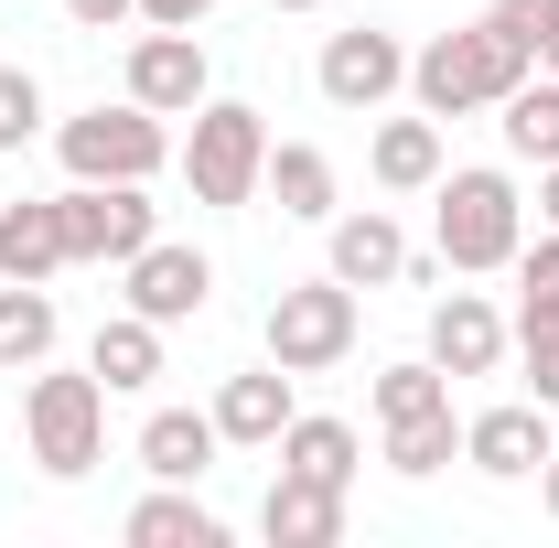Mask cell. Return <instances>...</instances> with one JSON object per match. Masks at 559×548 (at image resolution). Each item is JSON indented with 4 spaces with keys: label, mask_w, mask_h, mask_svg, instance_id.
I'll return each instance as SVG.
<instances>
[{
    "label": "cell",
    "mask_w": 559,
    "mask_h": 548,
    "mask_svg": "<svg viewBox=\"0 0 559 548\" xmlns=\"http://www.w3.org/2000/svg\"><path fill=\"white\" fill-rule=\"evenodd\" d=\"M527 75H538V55H527L516 33L463 22V33H430V44L409 55V97L430 108V119H485V108H506Z\"/></svg>",
    "instance_id": "6da1fadb"
},
{
    "label": "cell",
    "mask_w": 559,
    "mask_h": 548,
    "mask_svg": "<svg viewBox=\"0 0 559 548\" xmlns=\"http://www.w3.org/2000/svg\"><path fill=\"white\" fill-rule=\"evenodd\" d=\"M430 237H441V270L485 279V270H516V248H527V194L495 172V162H441V183H430Z\"/></svg>",
    "instance_id": "7a4b0ae2"
},
{
    "label": "cell",
    "mask_w": 559,
    "mask_h": 548,
    "mask_svg": "<svg viewBox=\"0 0 559 548\" xmlns=\"http://www.w3.org/2000/svg\"><path fill=\"white\" fill-rule=\"evenodd\" d=\"M22 441H33V463L55 484L97 474V463H108V388H97V366L33 377V388H22Z\"/></svg>",
    "instance_id": "3957f363"
},
{
    "label": "cell",
    "mask_w": 559,
    "mask_h": 548,
    "mask_svg": "<svg viewBox=\"0 0 559 548\" xmlns=\"http://www.w3.org/2000/svg\"><path fill=\"white\" fill-rule=\"evenodd\" d=\"M55 162H66L75 183H151V172L173 162V130H162V108H140V97L75 108V119H55Z\"/></svg>",
    "instance_id": "277c9868"
},
{
    "label": "cell",
    "mask_w": 559,
    "mask_h": 548,
    "mask_svg": "<svg viewBox=\"0 0 559 548\" xmlns=\"http://www.w3.org/2000/svg\"><path fill=\"white\" fill-rule=\"evenodd\" d=\"M259 172H270V119L248 97H205L194 108V140H183L194 205H259Z\"/></svg>",
    "instance_id": "5b68a950"
},
{
    "label": "cell",
    "mask_w": 559,
    "mask_h": 548,
    "mask_svg": "<svg viewBox=\"0 0 559 548\" xmlns=\"http://www.w3.org/2000/svg\"><path fill=\"white\" fill-rule=\"evenodd\" d=\"M55 215H66V259L75 270H130L140 248L162 237V205H151L140 183H66Z\"/></svg>",
    "instance_id": "8992f818"
},
{
    "label": "cell",
    "mask_w": 559,
    "mask_h": 548,
    "mask_svg": "<svg viewBox=\"0 0 559 548\" xmlns=\"http://www.w3.org/2000/svg\"><path fill=\"white\" fill-rule=\"evenodd\" d=\"M355 355V290L334 270L323 279H290L270 301V366H290V377H323V366H345Z\"/></svg>",
    "instance_id": "52a82bcc"
},
{
    "label": "cell",
    "mask_w": 559,
    "mask_h": 548,
    "mask_svg": "<svg viewBox=\"0 0 559 548\" xmlns=\"http://www.w3.org/2000/svg\"><path fill=\"white\" fill-rule=\"evenodd\" d=\"M312 86H323L334 108H355V119H366V108H388V97L409 86V44H399V33H377V22H355V33H334V44H323Z\"/></svg>",
    "instance_id": "ba28073f"
},
{
    "label": "cell",
    "mask_w": 559,
    "mask_h": 548,
    "mask_svg": "<svg viewBox=\"0 0 559 548\" xmlns=\"http://www.w3.org/2000/svg\"><path fill=\"white\" fill-rule=\"evenodd\" d=\"M549 452H559V430H549L538 398H506V409H474V419H463V463L495 474V484H527Z\"/></svg>",
    "instance_id": "9c48e42d"
},
{
    "label": "cell",
    "mask_w": 559,
    "mask_h": 548,
    "mask_svg": "<svg viewBox=\"0 0 559 548\" xmlns=\"http://www.w3.org/2000/svg\"><path fill=\"white\" fill-rule=\"evenodd\" d=\"M130 97L162 108V119H194V108L215 97L205 44H194V33H140V44H130Z\"/></svg>",
    "instance_id": "30bf717a"
},
{
    "label": "cell",
    "mask_w": 559,
    "mask_h": 548,
    "mask_svg": "<svg viewBox=\"0 0 559 548\" xmlns=\"http://www.w3.org/2000/svg\"><path fill=\"white\" fill-rule=\"evenodd\" d=\"M205 301H215V259H205V248H173V237H151V248L130 259V312H151L162 334H173V323H194Z\"/></svg>",
    "instance_id": "8fae6325"
},
{
    "label": "cell",
    "mask_w": 559,
    "mask_h": 548,
    "mask_svg": "<svg viewBox=\"0 0 559 548\" xmlns=\"http://www.w3.org/2000/svg\"><path fill=\"white\" fill-rule=\"evenodd\" d=\"M430 366H441L452 388L506 366V312H495L485 290H441V301H430Z\"/></svg>",
    "instance_id": "7c38bea8"
},
{
    "label": "cell",
    "mask_w": 559,
    "mask_h": 548,
    "mask_svg": "<svg viewBox=\"0 0 559 548\" xmlns=\"http://www.w3.org/2000/svg\"><path fill=\"white\" fill-rule=\"evenodd\" d=\"M259 538L270 548H334L345 538V484H312V474L280 463L270 495H259Z\"/></svg>",
    "instance_id": "4fadbf2b"
},
{
    "label": "cell",
    "mask_w": 559,
    "mask_h": 548,
    "mask_svg": "<svg viewBox=\"0 0 559 548\" xmlns=\"http://www.w3.org/2000/svg\"><path fill=\"white\" fill-rule=\"evenodd\" d=\"M215 452H226L215 409H151V419H140V474H151V484H205Z\"/></svg>",
    "instance_id": "5bb4252c"
},
{
    "label": "cell",
    "mask_w": 559,
    "mask_h": 548,
    "mask_svg": "<svg viewBox=\"0 0 559 548\" xmlns=\"http://www.w3.org/2000/svg\"><path fill=\"white\" fill-rule=\"evenodd\" d=\"M215 430H226L237 452H270L280 430H290V366H248V377H226V388H215Z\"/></svg>",
    "instance_id": "9a60e30c"
},
{
    "label": "cell",
    "mask_w": 559,
    "mask_h": 548,
    "mask_svg": "<svg viewBox=\"0 0 559 548\" xmlns=\"http://www.w3.org/2000/svg\"><path fill=\"white\" fill-rule=\"evenodd\" d=\"M323 270L345 279V290H388V279L409 270V237H399V215L366 205V215H334V259Z\"/></svg>",
    "instance_id": "2e32d148"
},
{
    "label": "cell",
    "mask_w": 559,
    "mask_h": 548,
    "mask_svg": "<svg viewBox=\"0 0 559 548\" xmlns=\"http://www.w3.org/2000/svg\"><path fill=\"white\" fill-rule=\"evenodd\" d=\"M259 194L280 215H301V226H334V151H312V140H270V172H259Z\"/></svg>",
    "instance_id": "e0dca14e"
},
{
    "label": "cell",
    "mask_w": 559,
    "mask_h": 548,
    "mask_svg": "<svg viewBox=\"0 0 559 548\" xmlns=\"http://www.w3.org/2000/svg\"><path fill=\"white\" fill-rule=\"evenodd\" d=\"M66 259V215L33 205V194H0V279H55Z\"/></svg>",
    "instance_id": "ac0fdd59"
},
{
    "label": "cell",
    "mask_w": 559,
    "mask_h": 548,
    "mask_svg": "<svg viewBox=\"0 0 559 548\" xmlns=\"http://www.w3.org/2000/svg\"><path fill=\"white\" fill-rule=\"evenodd\" d=\"M366 172H377L388 194H430V183H441V119H430V108H419V119H377Z\"/></svg>",
    "instance_id": "d6986e66"
},
{
    "label": "cell",
    "mask_w": 559,
    "mask_h": 548,
    "mask_svg": "<svg viewBox=\"0 0 559 548\" xmlns=\"http://www.w3.org/2000/svg\"><path fill=\"white\" fill-rule=\"evenodd\" d=\"M86 366H97V388H108V398L151 388V377H162V323H151V312H108L97 344H86Z\"/></svg>",
    "instance_id": "ffe728a7"
},
{
    "label": "cell",
    "mask_w": 559,
    "mask_h": 548,
    "mask_svg": "<svg viewBox=\"0 0 559 548\" xmlns=\"http://www.w3.org/2000/svg\"><path fill=\"white\" fill-rule=\"evenodd\" d=\"M130 548H226L215 505H194V484H151L130 505Z\"/></svg>",
    "instance_id": "44dd1931"
},
{
    "label": "cell",
    "mask_w": 559,
    "mask_h": 548,
    "mask_svg": "<svg viewBox=\"0 0 559 548\" xmlns=\"http://www.w3.org/2000/svg\"><path fill=\"white\" fill-rule=\"evenodd\" d=\"M55 334H66V323H55V290H44V279H11V290H0V377H33V366L55 355Z\"/></svg>",
    "instance_id": "7402d4cb"
},
{
    "label": "cell",
    "mask_w": 559,
    "mask_h": 548,
    "mask_svg": "<svg viewBox=\"0 0 559 548\" xmlns=\"http://www.w3.org/2000/svg\"><path fill=\"white\" fill-rule=\"evenodd\" d=\"M290 474H312V484H355V463H366V441H355V419H301L290 409V430L270 441Z\"/></svg>",
    "instance_id": "603a6c76"
},
{
    "label": "cell",
    "mask_w": 559,
    "mask_h": 548,
    "mask_svg": "<svg viewBox=\"0 0 559 548\" xmlns=\"http://www.w3.org/2000/svg\"><path fill=\"white\" fill-rule=\"evenodd\" d=\"M495 130H506L516 162H559V75H527V86L495 108Z\"/></svg>",
    "instance_id": "cb8c5ba5"
},
{
    "label": "cell",
    "mask_w": 559,
    "mask_h": 548,
    "mask_svg": "<svg viewBox=\"0 0 559 548\" xmlns=\"http://www.w3.org/2000/svg\"><path fill=\"white\" fill-rule=\"evenodd\" d=\"M441 463H463V419L452 409H430V419H399V430H388V474H441Z\"/></svg>",
    "instance_id": "d4e9b609"
},
{
    "label": "cell",
    "mask_w": 559,
    "mask_h": 548,
    "mask_svg": "<svg viewBox=\"0 0 559 548\" xmlns=\"http://www.w3.org/2000/svg\"><path fill=\"white\" fill-rule=\"evenodd\" d=\"M430 409H452V377H441L430 355H409V366H388V377H377V430H399V419H430Z\"/></svg>",
    "instance_id": "484cf974"
},
{
    "label": "cell",
    "mask_w": 559,
    "mask_h": 548,
    "mask_svg": "<svg viewBox=\"0 0 559 548\" xmlns=\"http://www.w3.org/2000/svg\"><path fill=\"white\" fill-rule=\"evenodd\" d=\"M549 323H559V226L538 248H516V323L506 334H549Z\"/></svg>",
    "instance_id": "4316f807"
},
{
    "label": "cell",
    "mask_w": 559,
    "mask_h": 548,
    "mask_svg": "<svg viewBox=\"0 0 559 548\" xmlns=\"http://www.w3.org/2000/svg\"><path fill=\"white\" fill-rule=\"evenodd\" d=\"M33 140H44V86H33L22 65H0V162L33 151Z\"/></svg>",
    "instance_id": "83f0119b"
},
{
    "label": "cell",
    "mask_w": 559,
    "mask_h": 548,
    "mask_svg": "<svg viewBox=\"0 0 559 548\" xmlns=\"http://www.w3.org/2000/svg\"><path fill=\"white\" fill-rule=\"evenodd\" d=\"M516 355H527V398L559 419V323H549V334H516Z\"/></svg>",
    "instance_id": "f1b7e54d"
},
{
    "label": "cell",
    "mask_w": 559,
    "mask_h": 548,
    "mask_svg": "<svg viewBox=\"0 0 559 548\" xmlns=\"http://www.w3.org/2000/svg\"><path fill=\"white\" fill-rule=\"evenodd\" d=\"M485 22H495V33H516V44L538 55V44H549V22H559V0H495Z\"/></svg>",
    "instance_id": "f546056e"
},
{
    "label": "cell",
    "mask_w": 559,
    "mask_h": 548,
    "mask_svg": "<svg viewBox=\"0 0 559 548\" xmlns=\"http://www.w3.org/2000/svg\"><path fill=\"white\" fill-rule=\"evenodd\" d=\"M75 33H119V22H140V0H66Z\"/></svg>",
    "instance_id": "4dcf8cb0"
},
{
    "label": "cell",
    "mask_w": 559,
    "mask_h": 548,
    "mask_svg": "<svg viewBox=\"0 0 559 548\" xmlns=\"http://www.w3.org/2000/svg\"><path fill=\"white\" fill-rule=\"evenodd\" d=\"M205 11H215V0H140V22H151V33H194Z\"/></svg>",
    "instance_id": "1f68e13d"
},
{
    "label": "cell",
    "mask_w": 559,
    "mask_h": 548,
    "mask_svg": "<svg viewBox=\"0 0 559 548\" xmlns=\"http://www.w3.org/2000/svg\"><path fill=\"white\" fill-rule=\"evenodd\" d=\"M538 215L559 226V162H538Z\"/></svg>",
    "instance_id": "d6a6232c"
},
{
    "label": "cell",
    "mask_w": 559,
    "mask_h": 548,
    "mask_svg": "<svg viewBox=\"0 0 559 548\" xmlns=\"http://www.w3.org/2000/svg\"><path fill=\"white\" fill-rule=\"evenodd\" d=\"M538 495H549V516H559V452H549V463H538Z\"/></svg>",
    "instance_id": "836d02e7"
},
{
    "label": "cell",
    "mask_w": 559,
    "mask_h": 548,
    "mask_svg": "<svg viewBox=\"0 0 559 548\" xmlns=\"http://www.w3.org/2000/svg\"><path fill=\"white\" fill-rule=\"evenodd\" d=\"M538 75H559V22H549V44H538Z\"/></svg>",
    "instance_id": "e575fe53"
},
{
    "label": "cell",
    "mask_w": 559,
    "mask_h": 548,
    "mask_svg": "<svg viewBox=\"0 0 559 548\" xmlns=\"http://www.w3.org/2000/svg\"><path fill=\"white\" fill-rule=\"evenodd\" d=\"M270 11H323V0H270Z\"/></svg>",
    "instance_id": "d590c367"
},
{
    "label": "cell",
    "mask_w": 559,
    "mask_h": 548,
    "mask_svg": "<svg viewBox=\"0 0 559 548\" xmlns=\"http://www.w3.org/2000/svg\"><path fill=\"white\" fill-rule=\"evenodd\" d=\"M0 194H11V183H0Z\"/></svg>",
    "instance_id": "8d00e7d4"
}]
</instances>
